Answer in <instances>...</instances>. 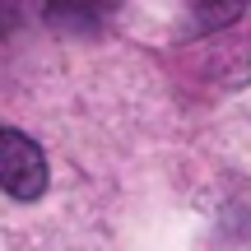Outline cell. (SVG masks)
<instances>
[{
	"mask_svg": "<svg viewBox=\"0 0 251 251\" xmlns=\"http://www.w3.org/2000/svg\"><path fill=\"white\" fill-rule=\"evenodd\" d=\"M47 186V158L24 130L0 126V191L14 200H37Z\"/></svg>",
	"mask_w": 251,
	"mask_h": 251,
	"instance_id": "1",
	"label": "cell"
}]
</instances>
